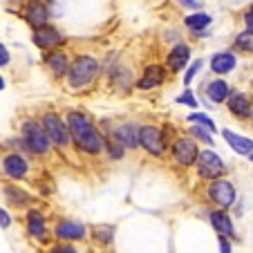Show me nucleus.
Returning a JSON list of instances; mask_svg holds the SVG:
<instances>
[{
    "label": "nucleus",
    "mask_w": 253,
    "mask_h": 253,
    "mask_svg": "<svg viewBox=\"0 0 253 253\" xmlns=\"http://www.w3.org/2000/svg\"><path fill=\"white\" fill-rule=\"evenodd\" d=\"M65 124L70 130L72 146L85 157H99L103 153V132L96 128V124L90 119V115L81 110H67Z\"/></svg>",
    "instance_id": "obj_1"
},
{
    "label": "nucleus",
    "mask_w": 253,
    "mask_h": 253,
    "mask_svg": "<svg viewBox=\"0 0 253 253\" xmlns=\"http://www.w3.org/2000/svg\"><path fill=\"white\" fill-rule=\"evenodd\" d=\"M101 77V63L94 54H77V56L70 61L65 77V87L70 92H83L87 87L94 85V81Z\"/></svg>",
    "instance_id": "obj_2"
},
{
    "label": "nucleus",
    "mask_w": 253,
    "mask_h": 253,
    "mask_svg": "<svg viewBox=\"0 0 253 253\" xmlns=\"http://www.w3.org/2000/svg\"><path fill=\"white\" fill-rule=\"evenodd\" d=\"M18 137L23 139L25 148H27V153L32 155V157L47 159L52 153H56L52 139L47 137V132H45L41 119H36V117H25V119L20 121Z\"/></svg>",
    "instance_id": "obj_3"
},
{
    "label": "nucleus",
    "mask_w": 253,
    "mask_h": 253,
    "mask_svg": "<svg viewBox=\"0 0 253 253\" xmlns=\"http://www.w3.org/2000/svg\"><path fill=\"white\" fill-rule=\"evenodd\" d=\"M32 175V155L16 148H7L0 155V177L2 182H25Z\"/></svg>",
    "instance_id": "obj_4"
},
{
    "label": "nucleus",
    "mask_w": 253,
    "mask_h": 253,
    "mask_svg": "<svg viewBox=\"0 0 253 253\" xmlns=\"http://www.w3.org/2000/svg\"><path fill=\"white\" fill-rule=\"evenodd\" d=\"M39 119H41V124H43L47 137L52 139L54 148L56 150H70L72 148V137H70V130H67L65 117H61L56 110H45V112H41Z\"/></svg>",
    "instance_id": "obj_5"
},
{
    "label": "nucleus",
    "mask_w": 253,
    "mask_h": 253,
    "mask_svg": "<svg viewBox=\"0 0 253 253\" xmlns=\"http://www.w3.org/2000/svg\"><path fill=\"white\" fill-rule=\"evenodd\" d=\"M168 150H170L172 164H175L177 168L186 170V168H193V164H195L197 153H200V143H197L188 132L186 134H177V137L170 141Z\"/></svg>",
    "instance_id": "obj_6"
},
{
    "label": "nucleus",
    "mask_w": 253,
    "mask_h": 253,
    "mask_svg": "<svg viewBox=\"0 0 253 253\" xmlns=\"http://www.w3.org/2000/svg\"><path fill=\"white\" fill-rule=\"evenodd\" d=\"M139 148L155 159H162L168 153V143L157 124H139Z\"/></svg>",
    "instance_id": "obj_7"
},
{
    "label": "nucleus",
    "mask_w": 253,
    "mask_h": 253,
    "mask_svg": "<svg viewBox=\"0 0 253 253\" xmlns=\"http://www.w3.org/2000/svg\"><path fill=\"white\" fill-rule=\"evenodd\" d=\"M193 168H195L197 177H200L202 182H211V179L224 177V172H226L224 159L215 153L211 146L206 150H200V153H197V159H195V164H193Z\"/></svg>",
    "instance_id": "obj_8"
},
{
    "label": "nucleus",
    "mask_w": 253,
    "mask_h": 253,
    "mask_svg": "<svg viewBox=\"0 0 253 253\" xmlns=\"http://www.w3.org/2000/svg\"><path fill=\"white\" fill-rule=\"evenodd\" d=\"M204 195H206V200L211 202V206H217V209H231V206L238 202V188L233 186V182L217 177V179L206 182Z\"/></svg>",
    "instance_id": "obj_9"
},
{
    "label": "nucleus",
    "mask_w": 253,
    "mask_h": 253,
    "mask_svg": "<svg viewBox=\"0 0 253 253\" xmlns=\"http://www.w3.org/2000/svg\"><path fill=\"white\" fill-rule=\"evenodd\" d=\"M25 233L34 242H47L52 238V233L47 229V217H45L43 211L36 209L34 204L25 209Z\"/></svg>",
    "instance_id": "obj_10"
},
{
    "label": "nucleus",
    "mask_w": 253,
    "mask_h": 253,
    "mask_svg": "<svg viewBox=\"0 0 253 253\" xmlns=\"http://www.w3.org/2000/svg\"><path fill=\"white\" fill-rule=\"evenodd\" d=\"M32 43L36 45L39 49L47 52V49H54V47H61V45L67 43V39L63 36V32L52 23H45L41 27H34L32 29Z\"/></svg>",
    "instance_id": "obj_11"
},
{
    "label": "nucleus",
    "mask_w": 253,
    "mask_h": 253,
    "mask_svg": "<svg viewBox=\"0 0 253 253\" xmlns=\"http://www.w3.org/2000/svg\"><path fill=\"white\" fill-rule=\"evenodd\" d=\"M52 238L63 242H83L87 238V226L72 217H58L52 229Z\"/></svg>",
    "instance_id": "obj_12"
},
{
    "label": "nucleus",
    "mask_w": 253,
    "mask_h": 253,
    "mask_svg": "<svg viewBox=\"0 0 253 253\" xmlns=\"http://www.w3.org/2000/svg\"><path fill=\"white\" fill-rule=\"evenodd\" d=\"M20 18L29 25V27H41V25L52 20V7L47 0H25L23 9H20Z\"/></svg>",
    "instance_id": "obj_13"
},
{
    "label": "nucleus",
    "mask_w": 253,
    "mask_h": 253,
    "mask_svg": "<svg viewBox=\"0 0 253 253\" xmlns=\"http://www.w3.org/2000/svg\"><path fill=\"white\" fill-rule=\"evenodd\" d=\"M166 79H168L166 65H162V63H150V65L143 67L141 74L137 77L134 87H137L139 92H150V90H155V87L164 85Z\"/></svg>",
    "instance_id": "obj_14"
},
{
    "label": "nucleus",
    "mask_w": 253,
    "mask_h": 253,
    "mask_svg": "<svg viewBox=\"0 0 253 253\" xmlns=\"http://www.w3.org/2000/svg\"><path fill=\"white\" fill-rule=\"evenodd\" d=\"M105 134H110L112 139H117L126 150L139 148V124L137 121H119V124L110 126V130Z\"/></svg>",
    "instance_id": "obj_15"
},
{
    "label": "nucleus",
    "mask_w": 253,
    "mask_h": 253,
    "mask_svg": "<svg viewBox=\"0 0 253 253\" xmlns=\"http://www.w3.org/2000/svg\"><path fill=\"white\" fill-rule=\"evenodd\" d=\"M0 193H2L5 202L11 209H18V211H25L27 206H32L34 202H36V197H34L27 188L20 186V182H2Z\"/></svg>",
    "instance_id": "obj_16"
},
{
    "label": "nucleus",
    "mask_w": 253,
    "mask_h": 253,
    "mask_svg": "<svg viewBox=\"0 0 253 253\" xmlns=\"http://www.w3.org/2000/svg\"><path fill=\"white\" fill-rule=\"evenodd\" d=\"M70 61H72L70 54H67L63 47L47 49V52L43 54V65H45V70H47L54 79H63V77H65L67 67H70Z\"/></svg>",
    "instance_id": "obj_17"
},
{
    "label": "nucleus",
    "mask_w": 253,
    "mask_h": 253,
    "mask_svg": "<svg viewBox=\"0 0 253 253\" xmlns=\"http://www.w3.org/2000/svg\"><path fill=\"white\" fill-rule=\"evenodd\" d=\"M108 83H110L115 90H121V92H128L134 87V81H137V77H134L132 67L124 65V63H117V65L108 67Z\"/></svg>",
    "instance_id": "obj_18"
},
{
    "label": "nucleus",
    "mask_w": 253,
    "mask_h": 253,
    "mask_svg": "<svg viewBox=\"0 0 253 253\" xmlns=\"http://www.w3.org/2000/svg\"><path fill=\"white\" fill-rule=\"evenodd\" d=\"M188 63H191V47H188L186 43H182V41H177V43L168 49L166 63H164L168 74H179Z\"/></svg>",
    "instance_id": "obj_19"
},
{
    "label": "nucleus",
    "mask_w": 253,
    "mask_h": 253,
    "mask_svg": "<svg viewBox=\"0 0 253 253\" xmlns=\"http://www.w3.org/2000/svg\"><path fill=\"white\" fill-rule=\"evenodd\" d=\"M224 103H226V108H229V112H231L233 117H238V119H251L253 101H251V96H249L247 92H242V90H231Z\"/></svg>",
    "instance_id": "obj_20"
},
{
    "label": "nucleus",
    "mask_w": 253,
    "mask_h": 253,
    "mask_svg": "<svg viewBox=\"0 0 253 253\" xmlns=\"http://www.w3.org/2000/svg\"><path fill=\"white\" fill-rule=\"evenodd\" d=\"M209 224L213 226L217 235H226V238H233L235 235V224H233V220H231L229 209H217V206H213V209L209 211Z\"/></svg>",
    "instance_id": "obj_21"
},
{
    "label": "nucleus",
    "mask_w": 253,
    "mask_h": 253,
    "mask_svg": "<svg viewBox=\"0 0 253 253\" xmlns=\"http://www.w3.org/2000/svg\"><path fill=\"white\" fill-rule=\"evenodd\" d=\"M238 65V56H235L231 49H222V52H215L211 56V72L217 74V77H224V74H231Z\"/></svg>",
    "instance_id": "obj_22"
},
{
    "label": "nucleus",
    "mask_w": 253,
    "mask_h": 253,
    "mask_svg": "<svg viewBox=\"0 0 253 253\" xmlns=\"http://www.w3.org/2000/svg\"><path fill=\"white\" fill-rule=\"evenodd\" d=\"M222 137H224V141L229 143V148L233 150V153L238 155H244V157H249V155L253 153V139L251 137H244V134H238L233 132V130H222Z\"/></svg>",
    "instance_id": "obj_23"
},
{
    "label": "nucleus",
    "mask_w": 253,
    "mask_h": 253,
    "mask_svg": "<svg viewBox=\"0 0 253 253\" xmlns=\"http://www.w3.org/2000/svg\"><path fill=\"white\" fill-rule=\"evenodd\" d=\"M204 92H206L211 103L217 105V103H224L226 101V96H229V92H231V85L224 81V79H211V81L206 83Z\"/></svg>",
    "instance_id": "obj_24"
},
{
    "label": "nucleus",
    "mask_w": 253,
    "mask_h": 253,
    "mask_svg": "<svg viewBox=\"0 0 253 253\" xmlns=\"http://www.w3.org/2000/svg\"><path fill=\"white\" fill-rule=\"evenodd\" d=\"M211 23H213V16L206 14V11H202V9L191 11V14L184 18V27H186L191 34L200 32V29H209Z\"/></svg>",
    "instance_id": "obj_25"
},
{
    "label": "nucleus",
    "mask_w": 253,
    "mask_h": 253,
    "mask_svg": "<svg viewBox=\"0 0 253 253\" xmlns=\"http://www.w3.org/2000/svg\"><path fill=\"white\" fill-rule=\"evenodd\" d=\"M115 224H99V226H92L90 231V238L94 240V244H99V247H112L115 244Z\"/></svg>",
    "instance_id": "obj_26"
},
{
    "label": "nucleus",
    "mask_w": 253,
    "mask_h": 253,
    "mask_svg": "<svg viewBox=\"0 0 253 253\" xmlns=\"http://www.w3.org/2000/svg\"><path fill=\"white\" fill-rule=\"evenodd\" d=\"M103 153H105V157H108V162H121L128 150H126L117 139H112L110 134H103Z\"/></svg>",
    "instance_id": "obj_27"
},
{
    "label": "nucleus",
    "mask_w": 253,
    "mask_h": 253,
    "mask_svg": "<svg viewBox=\"0 0 253 253\" xmlns=\"http://www.w3.org/2000/svg\"><path fill=\"white\" fill-rule=\"evenodd\" d=\"M186 132L191 134V137L195 139L197 143H204V146H211V148H213V146H215L213 132H211L209 128H204V126H200V124H193V126H188V130H186Z\"/></svg>",
    "instance_id": "obj_28"
},
{
    "label": "nucleus",
    "mask_w": 253,
    "mask_h": 253,
    "mask_svg": "<svg viewBox=\"0 0 253 253\" xmlns=\"http://www.w3.org/2000/svg\"><path fill=\"white\" fill-rule=\"evenodd\" d=\"M186 119L188 121H191V124H200V126H204V128H209L211 130V132H217V126H215V121L213 119H211V117L209 115H206V112H200V110H193L191 112V115H188L186 117Z\"/></svg>",
    "instance_id": "obj_29"
},
{
    "label": "nucleus",
    "mask_w": 253,
    "mask_h": 253,
    "mask_svg": "<svg viewBox=\"0 0 253 253\" xmlns=\"http://www.w3.org/2000/svg\"><path fill=\"white\" fill-rule=\"evenodd\" d=\"M235 49L251 54L253 52V32H249L247 29V32L238 34V39H235Z\"/></svg>",
    "instance_id": "obj_30"
},
{
    "label": "nucleus",
    "mask_w": 253,
    "mask_h": 253,
    "mask_svg": "<svg viewBox=\"0 0 253 253\" xmlns=\"http://www.w3.org/2000/svg\"><path fill=\"white\" fill-rule=\"evenodd\" d=\"M175 103H177V105H188V108H200V101H197L195 92L191 90V85L184 87V92L175 99Z\"/></svg>",
    "instance_id": "obj_31"
},
{
    "label": "nucleus",
    "mask_w": 253,
    "mask_h": 253,
    "mask_svg": "<svg viewBox=\"0 0 253 253\" xmlns=\"http://www.w3.org/2000/svg\"><path fill=\"white\" fill-rule=\"evenodd\" d=\"M202 65H204V61H202V58H195V61H191V65H188L186 74H184V85H191V83L195 81V77L200 74Z\"/></svg>",
    "instance_id": "obj_32"
},
{
    "label": "nucleus",
    "mask_w": 253,
    "mask_h": 253,
    "mask_svg": "<svg viewBox=\"0 0 253 253\" xmlns=\"http://www.w3.org/2000/svg\"><path fill=\"white\" fill-rule=\"evenodd\" d=\"M49 251L52 253H74L77 251V242H63V240H56V242H52Z\"/></svg>",
    "instance_id": "obj_33"
},
{
    "label": "nucleus",
    "mask_w": 253,
    "mask_h": 253,
    "mask_svg": "<svg viewBox=\"0 0 253 253\" xmlns=\"http://www.w3.org/2000/svg\"><path fill=\"white\" fill-rule=\"evenodd\" d=\"M11 224H14V217H11V213L5 209V206H0V229H11Z\"/></svg>",
    "instance_id": "obj_34"
},
{
    "label": "nucleus",
    "mask_w": 253,
    "mask_h": 253,
    "mask_svg": "<svg viewBox=\"0 0 253 253\" xmlns=\"http://www.w3.org/2000/svg\"><path fill=\"white\" fill-rule=\"evenodd\" d=\"M177 2H179V7H184V9H188V11H195V9L204 7L202 0H177Z\"/></svg>",
    "instance_id": "obj_35"
},
{
    "label": "nucleus",
    "mask_w": 253,
    "mask_h": 253,
    "mask_svg": "<svg viewBox=\"0 0 253 253\" xmlns=\"http://www.w3.org/2000/svg\"><path fill=\"white\" fill-rule=\"evenodd\" d=\"M11 63V54L9 49H7V45L0 43V67H7Z\"/></svg>",
    "instance_id": "obj_36"
},
{
    "label": "nucleus",
    "mask_w": 253,
    "mask_h": 253,
    "mask_svg": "<svg viewBox=\"0 0 253 253\" xmlns=\"http://www.w3.org/2000/svg\"><path fill=\"white\" fill-rule=\"evenodd\" d=\"M217 244H220V249H222L224 253L233 251V244L229 242V238H226V235H217Z\"/></svg>",
    "instance_id": "obj_37"
},
{
    "label": "nucleus",
    "mask_w": 253,
    "mask_h": 253,
    "mask_svg": "<svg viewBox=\"0 0 253 253\" xmlns=\"http://www.w3.org/2000/svg\"><path fill=\"white\" fill-rule=\"evenodd\" d=\"M244 25H247L249 32H253V7H249L247 14H244Z\"/></svg>",
    "instance_id": "obj_38"
},
{
    "label": "nucleus",
    "mask_w": 253,
    "mask_h": 253,
    "mask_svg": "<svg viewBox=\"0 0 253 253\" xmlns=\"http://www.w3.org/2000/svg\"><path fill=\"white\" fill-rule=\"evenodd\" d=\"M5 85H7V83H5V79H2V77H0V92H2V90H5Z\"/></svg>",
    "instance_id": "obj_39"
},
{
    "label": "nucleus",
    "mask_w": 253,
    "mask_h": 253,
    "mask_svg": "<svg viewBox=\"0 0 253 253\" xmlns=\"http://www.w3.org/2000/svg\"><path fill=\"white\" fill-rule=\"evenodd\" d=\"M249 157H251V162H253V153H251V155H249Z\"/></svg>",
    "instance_id": "obj_40"
},
{
    "label": "nucleus",
    "mask_w": 253,
    "mask_h": 253,
    "mask_svg": "<svg viewBox=\"0 0 253 253\" xmlns=\"http://www.w3.org/2000/svg\"><path fill=\"white\" fill-rule=\"evenodd\" d=\"M47 2H49V5H52V2H54V0H47Z\"/></svg>",
    "instance_id": "obj_41"
},
{
    "label": "nucleus",
    "mask_w": 253,
    "mask_h": 253,
    "mask_svg": "<svg viewBox=\"0 0 253 253\" xmlns=\"http://www.w3.org/2000/svg\"><path fill=\"white\" fill-rule=\"evenodd\" d=\"M251 119H253V112H251Z\"/></svg>",
    "instance_id": "obj_42"
}]
</instances>
